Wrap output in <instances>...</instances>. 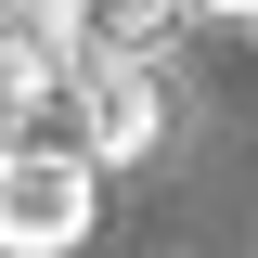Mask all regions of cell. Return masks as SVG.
Returning a JSON list of instances; mask_svg holds the SVG:
<instances>
[{"mask_svg": "<svg viewBox=\"0 0 258 258\" xmlns=\"http://www.w3.org/2000/svg\"><path fill=\"white\" fill-rule=\"evenodd\" d=\"M91 155L78 142H52V129H13L0 142V258H64V245H91Z\"/></svg>", "mask_w": 258, "mask_h": 258, "instance_id": "6da1fadb", "label": "cell"}, {"mask_svg": "<svg viewBox=\"0 0 258 258\" xmlns=\"http://www.w3.org/2000/svg\"><path fill=\"white\" fill-rule=\"evenodd\" d=\"M64 116H78V155L91 168H129V155H155L168 142V64L142 52H78V78H64Z\"/></svg>", "mask_w": 258, "mask_h": 258, "instance_id": "7a4b0ae2", "label": "cell"}, {"mask_svg": "<svg viewBox=\"0 0 258 258\" xmlns=\"http://www.w3.org/2000/svg\"><path fill=\"white\" fill-rule=\"evenodd\" d=\"M181 13H232V26H258V0H181Z\"/></svg>", "mask_w": 258, "mask_h": 258, "instance_id": "3957f363", "label": "cell"}]
</instances>
